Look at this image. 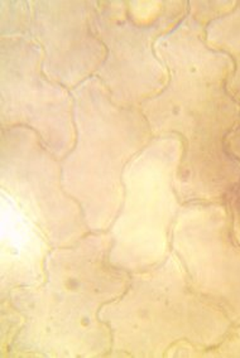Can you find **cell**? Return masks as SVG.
<instances>
[{
  "label": "cell",
  "mask_w": 240,
  "mask_h": 358,
  "mask_svg": "<svg viewBox=\"0 0 240 358\" xmlns=\"http://www.w3.org/2000/svg\"><path fill=\"white\" fill-rule=\"evenodd\" d=\"M71 94L75 144L61 160L62 186L90 231H108L123 203L124 169L153 135L139 108L117 106L98 77Z\"/></svg>",
  "instance_id": "obj_3"
},
{
  "label": "cell",
  "mask_w": 240,
  "mask_h": 358,
  "mask_svg": "<svg viewBox=\"0 0 240 358\" xmlns=\"http://www.w3.org/2000/svg\"><path fill=\"white\" fill-rule=\"evenodd\" d=\"M1 192L7 193L52 248L70 246L91 232L81 207L62 186L61 160L26 127L1 130Z\"/></svg>",
  "instance_id": "obj_7"
},
{
  "label": "cell",
  "mask_w": 240,
  "mask_h": 358,
  "mask_svg": "<svg viewBox=\"0 0 240 358\" xmlns=\"http://www.w3.org/2000/svg\"><path fill=\"white\" fill-rule=\"evenodd\" d=\"M209 23L188 9L171 32L157 39L155 51L169 70V81L139 106L153 136L176 134L183 141L176 180L182 201L220 194L238 176L223 149V138L237 116L224 89L232 59L205 42Z\"/></svg>",
  "instance_id": "obj_2"
},
{
  "label": "cell",
  "mask_w": 240,
  "mask_h": 358,
  "mask_svg": "<svg viewBox=\"0 0 240 358\" xmlns=\"http://www.w3.org/2000/svg\"><path fill=\"white\" fill-rule=\"evenodd\" d=\"M1 298L45 280V257L52 249L20 206L1 192Z\"/></svg>",
  "instance_id": "obj_10"
},
{
  "label": "cell",
  "mask_w": 240,
  "mask_h": 358,
  "mask_svg": "<svg viewBox=\"0 0 240 358\" xmlns=\"http://www.w3.org/2000/svg\"><path fill=\"white\" fill-rule=\"evenodd\" d=\"M205 42L216 51H225L237 62L232 90L240 96V3L232 12L211 20L205 28Z\"/></svg>",
  "instance_id": "obj_11"
},
{
  "label": "cell",
  "mask_w": 240,
  "mask_h": 358,
  "mask_svg": "<svg viewBox=\"0 0 240 358\" xmlns=\"http://www.w3.org/2000/svg\"><path fill=\"white\" fill-rule=\"evenodd\" d=\"M188 14V1L100 0L94 29L106 57L95 76L119 108H139L167 85L169 70L157 56L155 43Z\"/></svg>",
  "instance_id": "obj_5"
},
{
  "label": "cell",
  "mask_w": 240,
  "mask_h": 358,
  "mask_svg": "<svg viewBox=\"0 0 240 358\" xmlns=\"http://www.w3.org/2000/svg\"><path fill=\"white\" fill-rule=\"evenodd\" d=\"M183 157L178 135L153 136L123 173L124 199L109 229V260L127 273L160 265L171 252L181 202L176 180Z\"/></svg>",
  "instance_id": "obj_4"
},
{
  "label": "cell",
  "mask_w": 240,
  "mask_h": 358,
  "mask_svg": "<svg viewBox=\"0 0 240 358\" xmlns=\"http://www.w3.org/2000/svg\"><path fill=\"white\" fill-rule=\"evenodd\" d=\"M28 38L43 50V73L66 89L95 76L106 57L94 29L97 0H29Z\"/></svg>",
  "instance_id": "obj_9"
},
{
  "label": "cell",
  "mask_w": 240,
  "mask_h": 358,
  "mask_svg": "<svg viewBox=\"0 0 240 358\" xmlns=\"http://www.w3.org/2000/svg\"><path fill=\"white\" fill-rule=\"evenodd\" d=\"M1 130L26 127L59 160L75 144L73 96L43 73V50L28 37L0 39Z\"/></svg>",
  "instance_id": "obj_8"
},
{
  "label": "cell",
  "mask_w": 240,
  "mask_h": 358,
  "mask_svg": "<svg viewBox=\"0 0 240 358\" xmlns=\"http://www.w3.org/2000/svg\"><path fill=\"white\" fill-rule=\"evenodd\" d=\"M1 37H27L31 6L29 0H1Z\"/></svg>",
  "instance_id": "obj_12"
},
{
  "label": "cell",
  "mask_w": 240,
  "mask_h": 358,
  "mask_svg": "<svg viewBox=\"0 0 240 358\" xmlns=\"http://www.w3.org/2000/svg\"><path fill=\"white\" fill-rule=\"evenodd\" d=\"M197 301L178 257L132 273L122 296L100 310L111 332V357H167L181 339L195 334Z\"/></svg>",
  "instance_id": "obj_6"
},
{
  "label": "cell",
  "mask_w": 240,
  "mask_h": 358,
  "mask_svg": "<svg viewBox=\"0 0 240 358\" xmlns=\"http://www.w3.org/2000/svg\"><path fill=\"white\" fill-rule=\"evenodd\" d=\"M109 231H91L70 246L52 248L45 280L1 298L8 355L23 357L109 356L111 328L100 310L124 294L129 273L111 265ZM7 339L3 341L7 342Z\"/></svg>",
  "instance_id": "obj_1"
}]
</instances>
